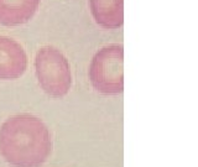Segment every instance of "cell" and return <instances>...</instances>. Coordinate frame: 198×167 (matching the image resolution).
<instances>
[{"label": "cell", "mask_w": 198, "mask_h": 167, "mask_svg": "<svg viewBox=\"0 0 198 167\" xmlns=\"http://www.w3.org/2000/svg\"><path fill=\"white\" fill-rule=\"evenodd\" d=\"M41 0H0V24L19 26L29 23L36 14Z\"/></svg>", "instance_id": "cell-5"}, {"label": "cell", "mask_w": 198, "mask_h": 167, "mask_svg": "<svg viewBox=\"0 0 198 167\" xmlns=\"http://www.w3.org/2000/svg\"><path fill=\"white\" fill-rule=\"evenodd\" d=\"M95 23L103 29L115 30L124 23V0H89Z\"/></svg>", "instance_id": "cell-6"}, {"label": "cell", "mask_w": 198, "mask_h": 167, "mask_svg": "<svg viewBox=\"0 0 198 167\" xmlns=\"http://www.w3.org/2000/svg\"><path fill=\"white\" fill-rule=\"evenodd\" d=\"M52 150L51 134L41 119L20 114L0 126V155L14 167H38Z\"/></svg>", "instance_id": "cell-1"}, {"label": "cell", "mask_w": 198, "mask_h": 167, "mask_svg": "<svg viewBox=\"0 0 198 167\" xmlns=\"http://www.w3.org/2000/svg\"><path fill=\"white\" fill-rule=\"evenodd\" d=\"M35 72L40 87L52 98H62L72 86L69 62L58 48L41 47L35 57Z\"/></svg>", "instance_id": "cell-2"}, {"label": "cell", "mask_w": 198, "mask_h": 167, "mask_svg": "<svg viewBox=\"0 0 198 167\" xmlns=\"http://www.w3.org/2000/svg\"><path fill=\"white\" fill-rule=\"evenodd\" d=\"M27 68V55L14 38L0 36V79H17Z\"/></svg>", "instance_id": "cell-4"}, {"label": "cell", "mask_w": 198, "mask_h": 167, "mask_svg": "<svg viewBox=\"0 0 198 167\" xmlns=\"http://www.w3.org/2000/svg\"><path fill=\"white\" fill-rule=\"evenodd\" d=\"M89 79L95 90L114 95L124 90V48L109 45L97 52L89 66Z\"/></svg>", "instance_id": "cell-3"}]
</instances>
